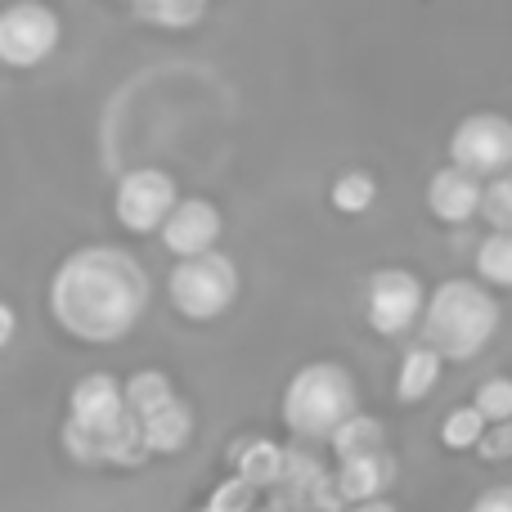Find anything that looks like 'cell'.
Masks as SVG:
<instances>
[{
  "label": "cell",
  "mask_w": 512,
  "mask_h": 512,
  "mask_svg": "<svg viewBox=\"0 0 512 512\" xmlns=\"http://www.w3.org/2000/svg\"><path fill=\"white\" fill-rule=\"evenodd\" d=\"M441 355L432 351V346H409L405 355H400V369H396V396L405 400V405H418L423 396H432L436 382H441Z\"/></svg>",
  "instance_id": "obj_13"
},
{
  "label": "cell",
  "mask_w": 512,
  "mask_h": 512,
  "mask_svg": "<svg viewBox=\"0 0 512 512\" xmlns=\"http://www.w3.org/2000/svg\"><path fill=\"white\" fill-rule=\"evenodd\" d=\"M396 454H369V459H351V463H337L333 481H337V495L346 499V508H360L373 504V499H387V490L396 486Z\"/></svg>",
  "instance_id": "obj_12"
},
{
  "label": "cell",
  "mask_w": 512,
  "mask_h": 512,
  "mask_svg": "<svg viewBox=\"0 0 512 512\" xmlns=\"http://www.w3.org/2000/svg\"><path fill=\"white\" fill-rule=\"evenodd\" d=\"M176 207V180L162 167H131L113 189V216L131 234H162Z\"/></svg>",
  "instance_id": "obj_6"
},
{
  "label": "cell",
  "mask_w": 512,
  "mask_h": 512,
  "mask_svg": "<svg viewBox=\"0 0 512 512\" xmlns=\"http://www.w3.org/2000/svg\"><path fill=\"white\" fill-rule=\"evenodd\" d=\"M468 512H512V481H504V486H486L477 499H472Z\"/></svg>",
  "instance_id": "obj_25"
},
{
  "label": "cell",
  "mask_w": 512,
  "mask_h": 512,
  "mask_svg": "<svg viewBox=\"0 0 512 512\" xmlns=\"http://www.w3.org/2000/svg\"><path fill=\"white\" fill-rule=\"evenodd\" d=\"M131 18L149 27H167V32H189L207 18V5H198V0H162L158 5L153 0V5H131Z\"/></svg>",
  "instance_id": "obj_19"
},
{
  "label": "cell",
  "mask_w": 512,
  "mask_h": 512,
  "mask_svg": "<svg viewBox=\"0 0 512 512\" xmlns=\"http://www.w3.org/2000/svg\"><path fill=\"white\" fill-rule=\"evenodd\" d=\"M176 387L162 369H140L126 378V409H131L135 423H149L153 414H162L167 405H176Z\"/></svg>",
  "instance_id": "obj_14"
},
{
  "label": "cell",
  "mask_w": 512,
  "mask_h": 512,
  "mask_svg": "<svg viewBox=\"0 0 512 512\" xmlns=\"http://www.w3.org/2000/svg\"><path fill=\"white\" fill-rule=\"evenodd\" d=\"M481 454H486V459H512V423L490 427V436L481 441Z\"/></svg>",
  "instance_id": "obj_26"
},
{
  "label": "cell",
  "mask_w": 512,
  "mask_h": 512,
  "mask_svg": "<svg viewBox=\"0 0 512 512\" xmlns=\"http://www.w3.org/2000/svg\"><path fill=\"white\" fill-rule=\"evenodd\" d=\"M0 342H14V306H9V301H5V306H0Z\"/></svg>",
  "instance_id": "obj_27"
},
{
  "label": "cell",
  "mask_w": 512,
  "mask_h": 512,
  "mask_svg": "<svg viewBox=\"0 0 512 512\" xmlns=\"http://www.w3.org/2000/svg\"><path fill=\"white\" fill-rule=\"evenodd\" d=\"M333 207L346 216H364L373 203H378V180L369 176V171H342V176L333 180Z\"/></svg>",
  "instance_id": "obj_21"
},
{
  "label": "cell",
  "mask_w": 512,
  "mask_h": 512,
  "mask_svg": "<svg viewBox=\"0 0 512 512\" xmlns=\"http://www.w3.org/2000/svg\"><path fill=\"white\" fill-rule=\"evenodd\" d=\"M450 167L477 180H499L512 171V122L499 113H472L450 135Z\"/></svg>",
  "instance_id": "obj_7"
},
{
  "label": "cell",
  "mask_w": 512,
  "mask_h": 512,
  "mask_svg": "<svg viewBox=\"0 0 512 512\" xmlns=\"http://www.w3.org/2000/svg\"><path fill=\"white\" fill-rule=\"evenodd\" d=\"M167 297L194 324L221 319L239 297V265L225 252H207L194 261H176L167 274Z\"/></svg>",
  "instance_id": "obj_4"
},
{
  "label": "cell",
  "mask_w": 512,
  "mask_h": 512,
  "mask_svg": "<svg viewBox=\"0 0 512 512\" xmlns=\"http://www.w3.org/2000/svg\"><path fill=\"white\" fill-rule=\"evenodd\" d=\"M477 279L490 288H512V234H486L477 243Z\"/></svg>",
  "instance_id": "obj_20"
},
{
  "label": "cell",
  "mask_w": 512,
  "mask_h": 512,
  "mask_svg": "<svg viewBox=\"0 0 512 512\" xmlns=\"http://www.w3.org/2000/svg\"><path fill=\"white\" fill-rule=\"evenodd\" d=\"M144 432V445H149V454H176L189 445V436H194V409L185 405V400H176V405H167L162 414H153L149 423H140Z\"/></svg>",
  "instance_id": "obj_15"
},
{
  "label": "cell",
  "mask_w": 512,
  "mask_h": 512,
  "mask_svg": "<svg viewBox=\"0 0 512 512\" xmlns=\"http://www.w3.org/2000/svg\"><path fill=\"white\" fill-rule=\"evenodd\" d=\"M63 27L50 5H9L0 14V63L5 68H36L54 54Z\"/></svg>",
  "instance_id": "obj_9"
},
{
  "label": "cell",
  "mask_w": 512,
  "mask_h": 512,
  "mask_svg": "<svg viewBox=\"0 0 512 512\" xmlns=\"http://www.w3.org/2000/svg\"><path fill=\"white\" fill-rule=\"evenodd\" d=\"M486 436H490V423L477 405H459L441 418V445L445 450H481Z\"/></svg>",
  "instance_id": "obj_18"
},
{
  "label": "cell",
  "mask_w": 512,
  "mask_h": 512,
  "mask_svg": "<svg viewBox=\"0 0 512 512\" xmlns=\"http://www.w3.org/2000/svg\"><path fill=\"white\" fill-rule=\"evenodd\" d=\"M283 468H288V454L274 441H243V450L234 454V477L248 481L252 490H265L274 481H283Z\"/></svg>",
  "instance_id": "obj_16"
},
{
  "label": "cell",
  "mask_w": 512,
  "mask_h": 512,
  "mask_svg": "<svg viewBox=\"0 0 512 512\" xmlns=\"http://www.w3.org/2000/svg\"><path fill=\"white\" fill-rule=\"evenodd\" d=\"M351 512H396V504H391V499H373V504H360Z\"/></svg>",
  "instance_id": "obj_28"
},
{
  "label": "cell",
  "mask_w": 512,
  "mask_h": 512,
  "mask_svg": "<svg viewBox=\"0 0 512 512\" xmlns=\"http://www.w3.org/2000/svg\"><path fill=\"white\" fill-rule=\"evenodd\" d=\"M427 283L418 279L414 270L405 265H382L364 279V315H369L373 333L382 337H400L409 328H423V315H427Z\"/></svg>",
  "instance_id": "obj_5"
},
{
  "label": "cell",
  "mask_w": 512,
  "mask_h": 512,
  "mask_svg": "<svg viewBox=\"0 0 512 512\" xmlns=\"http://www.w3.org/2000/svg\"><path fill=\"white\" fill-rule=\"evenodd\" d=\"M472 405L486 414L490 427H504L512 423V378H504V373H495V378H486L477 387V396H472Z\"/></svg>",
  "instance_id": "obj_22"
},
{
  "label": "cell",
  "mask_w": 512,
  "mask_h": 512,
  "mask_svg": "<svg viewBox=\"0 0 512 512\" xmlns=\"http://www.w3.org/2000/svg\"><path fill=\"white\" fill-rule=\"evenodd\" d=\"M481 221L490 225V234H512V171L486 185V207H481Z\"/></svg>",
  "instance_id": "obj_23"
},
{
  "label": "cell",
  "mask_w": 512,
  "mask_h": 512,
  "mask_svg": "<svg viewBox=\"0 0 512 512\" xmlns=\"http://www.w3.org/2000/svg\"><path fill=\"white\" fill-rule=\"evenodd\" d=\"M221 207L207 203V198H180V207L171 212L167 230H162V248H167L176 261H194V256L216 252L221 243Z\"/></svg>",
  "instance_id": "obj_10"
},
{
  "label": "cell",
  "mask_w": 512,
  "mask_h": 512,
  "mask_svg": "<svg viewBox=\"0 0 512 512\" xmlns=\"http://www.w3.org/2000/svg\"><path fill=\"white\" fill-rule=\"evenodd\" d=\"M207 508L212 512H261L256 508V490L248 486V481H239V477H230L225 486H216L212 499H207Z\"/></svg>",
  "instance_id": "obj_24"
},
{
  "label": "cell",
  "mask_w": 512,
  "mask_h": 512,
  "mask_svg": "<svg viewBox=\"0 0 512 512\" xmlns=\"http://www.w3.org/2000/svg\"><path fill=\"white\" fill-rule=\"evenodd\" d=\"M149 306V279L126 252L90 243L59 261L50 279V315L68 337L90 346L122 342Z\"/></svg>",
  "instance_id": "obj_1"
},
{
  "label": "cell",
  "mask_w": 512,
  "mask_h": 512,
  "mask_svg": "<svg viewBox=\"0 0 512 512\" xmlns=\"http://www.w3.org/2000/svg\"><path fill=\"white\" fill-rule=\"evenodd\" d=\"M198 512H212V508H198Z\"/></svg>",
  "instance_id": "obj_29"
},
{
  "label": "cell",
  "mask_w": 512,
  "mask_h": 512,
  "mask_svg": "<svg viewBox=\"0 0 512 512\" xmlns=\"http://www.w3.org/2000/svg\"><path fill=\"white\" fill-rule=\"evenodd\" d=\"M131 423V409H126V382H117L113 373H86V378L72 382L68 396V427H77L81 436L104 445L113 441L122 427Z\"/></svg>",
  "instance_id": "obj_8"
},
{
  "label": "cell",
  "mask_w": 512,
  "mask_h": 512,
  "mask_svg": "<svg viewBox=\"0 0 512 512\" xmlns=\"http://www.w3.org/2000/svg\"><path fill=\"white\" fill-rule=\"evenodd\" d=\"M499 333V301L477 279H445L432 288L423 315V346L441 360H477Z\"/></svg>",
  "instance_id": "obj_2"
},
{
  "label": "cell",
  "mask_w": 512,
  "mask_h": 512,
  "mask_svg": "<svg viewBox=\"0 0 512 512\" xmlns=\"http://www.w3.org/2000/svg\"><path fill=\"white\" fill-rule=\"evenodd\" d=\"M261 512H274V508H261Z\"/></svg>",
  "instance_id": "obj_30"
},
{
  "label": "cell",
  "mask_w": 512,
  "mask_h": 512,
  "mask_svg": "<svg viewBox=\"0 0 512 512\" xmlns=\"http://www.w3.org/2000/svg\"><path fill=\"white\" fill-rule=\"evenodd\" d=\"M355 414H360V400L342 364H306L283 387V423L301 441H333Z\"/></svg>",
  "instance_id": "obj_3"
},
{
  "label": "cell",
  "mask_w": 512,
  "mask_h": 512,
  "mask_svg": "<svg viewBox=\"0 0 512 512\" xmlns=\"http://www.w3.org/2000/svg\"><path fill=\"white\" fill-rule=\"evenodd\" d=\"M382 436H387V432H382L378 418H373V414H355L328 445H333L337 463H351V459H369V454L387 450V445H382Z\"/></svg>",
  "instance_id": "obj_17"
},
{
  "label": "cell",
  "mask_w": 512,
  "mask_h": 512,
  "mask_svg": "<svg viewBox=\"0 0 512 512\" xmlns=\"http://www.w3.org/2000/svg\"><path fill=\"white\" fill-rule=\"evenodd\" d=\"M427 207H432V216L445 225L477 221L481 207H486V180L468 176V171H459V167L432 171V180H427Z\"/></svg>",
  "instance_id": "obj_11"
}]
</instances>
